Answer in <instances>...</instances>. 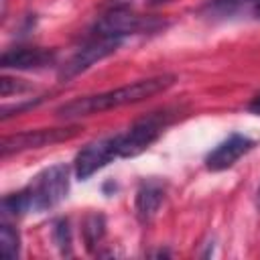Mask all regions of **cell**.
Instances as JSON below:
<instances>
[{"instance_id": "1", "label": "cell", "mask_w": 260, "mask_h": 260, "mask_svg": "<svg viewBox=\"0 0 260 260\" xmlns=\"http://www.w3.org/2000/svg\"><path fill=\"white\" fill-rule=\"evenodd\" d=\"M175 81H177L175 75H156V77H148V79H138V81L122 85L118 89H110L104 93L71 100L57 110V116L69 120V118L100 114V112L114 110V108L128 106V104H138L146 98H152L160 91H167Z\"/></svg>"}, {"instance_id": "2", "label": "cell", "mask_w": 260, "mask_h": 260, "mask_svg": "<svg viewBox=\"0 0 260 260\" xmlns=\"http://www.w3.org/2000/svg\"><path fill=\"white\" fill-rule=\"evenodd\" d=\"M69 191V167L53 165L41 171L24 189L2 199V215L18 217L30 211H45L65 199Z\"/></svg>"}, {"instance_id": "3", "label": "cell", "mask_w": 260, "mask_h": 260, "mask_svg": "<svg viewBox=\"0 0 260 260\" xmlns=\"http://www.w3.org/2000/svg\"><path fill=\"white\" fill-rule=\"evenodd\" d=\"M173 112L171 110H158L142 116L136 120L126 132L118 134V154L120 158H132L144 152L171 124Z\"/></svg>"}, {"instance_id": "4", "label": "cell", "mask_w": 260, "mask_h": 260, "mask_svg": "<svg viewBox=\"0 0 260 260\" xmlns=\"http://www.w3.org/2000/svg\"><path fill=\"white\" fill-rule=\"evenodd\" d=\"M160 22L154 20L152 16H140L136 12H132L126 4H114L110 6L93 24L91 30L108 35V37H116V39H126L130 35L136 32H144V30H152L156 28Z\"/></svg>"}, {"instance_id": "5", "label": "cell", "mask_w": 260, "mask_h": 260, "mask_svg": "<svg viewBox=\"0 0 260 260\" xmlns=\"http://www.w3.org/2000/svg\"><path fill=\"white\" fill-rule=\"evenodd\" d=\"M122 45V39H116V37H108V35H102V32H95L91 30L89 37L83 41V45L71 55V59L61 67L59 71V79H71L83 71H87L93 63L106 59L108 55L116 53L118 47Z\"/></svg>"}, {"instance_id": "6", "label": "cell", "mask_w": 260, "mask_h": 260, "mask_svg": "<svg viewBox=\"0 0 260 260\" xmlns=\"http://www.w3.org/2000/svg\"><path fill=\"white\" fill-rule=\"evenodd\" d=\"M118 156H120L118 154V134L98 138V140L85 144L77 152L75 162H73L75 177L79 181H87L93 173H98L100 169H104L108 162H112Z\"/></svg>"}, {"instance_id": "7", "label": "cell", "mask_w": 260, "mask_h": 260, "mask_svg": "<svg viewBox=\"0 0 260 260\" xmlns=\"http://www.w3.org/2000/svg\"><path fill=\"white\" fill-rule=\"evenodd\" d=\"M77 130H79L77 126H71V128H51V130H26V132H20V134L6 136L2 140V156H8L10 152H20V150L53 144V142H59V140H67Z\"/></svg>"}, {"instance_id": "8", "label": "cell", "mask_w": 260, "mask_h": 260, "mask_svg": "<svg viewBox=\"0 0 260 260\" xmlns=\"http://www.w3.org/2000/svg\"><path fill=\"white\" fill-rule=\"evenodd\" d=\"M254 140L244 134H230L223 142H219L207 156H205V167L209 171H225L234 167L244 154H248L254 148Z\"/></svg>"}, {"instance_id": "9", "label": "cell", "mask_w": 260, "mask_h": 260, "mask_svg": "<svg viewBox=\"0 0 260 260\" xmlns=\"http://www.w3.org/2000/svg\"><path fill=\"white\" fill-rule=\"evenodd\" d=\"M57 59V53L53 49H43V47H14L2 53L0 65L4 69H20V71H30V69H45L51 67Z\"/></svg>"}, {"instance_id": "10", "label": "cell", "mask_w": 260, "mask_h": 260, "mask_svg": "<svg viewBox=\"0 0 260 260\" xmlns=\"http://www.w3.org/2000/svg\"><path fill=\"white\" fill-rule=\"evenodd\" d=\"M201 12L211 20L260 18V0H207Z\"/></svg>"}, {"instance_id": "11", "label": "cell", "mask_w": 260, "mask_h": 260, "mask_svg": "<svg viewBox=\"0 0 260 260\" xmlns=\"http://www.w3.org/2000/svg\"><path fill=\"white\" fill-rule=\"evenodd\" d=\"M165 201V185L156 179L144 181L136 191V215L142 223H148Z\"/></svg>"}, {"instance_id": "12", "label": "cell", "mask_w": 260, "mask_h": 260, "mask_svg": "<svg viewBox=\"0 0 260 260\" xmlns=\"http://www.w3.org/2000/svg\"><path fill=\"white\" fill-rule=\"evenodd\" d=\"M106 236V219L102 213H89L83 221V238L87 248L93 252L95 246H100V242Z\"/></svg>"}, {"instance_id": "13", "label": "cell", "mask_w": 260, "mask_h": 260, "mask_svg": "<svg viewBox=\"0 0 260 260\" xmlns=\"http://www.w3.org/2000/svg\"><path fill=\"white\" fill-rule=\"evenodd\" d=\"M0 250L6 258H16L20 252V238L18 232L10 225V223H2L0 225Z\"/></svg>"}, {"instance_id": "14", "label": "cell", "mask_w": 260, "mask_h": 260, "mask_svg": "<svg viewBox=\"0 0 260 260\" xmlns=\"http://www.w3.org/2000/svg\"><path fill=\"white\" fill-rule=\"evenodd\" d=\"M53 240H55L57 248L61 250V254H65V256L71 254V228H69V221H67V219L55 221Z\"/></svg>"}, {"instance_id": "15", "label": "cell", "mask_w": 260, "mask_h": 260, "mask_svg": "<svg viewBox=\"0 0 260 260\" xmlns=\"http://www.w3.org/2000/svg\"><path fill=\"white\" fill-rule=\"evenodd\" d=\"M12 81H14V79H10V77H2V79H0V91H2L4 98H8L12 89H14V91H22V89H26V85H22L18 79H16V83H12Z\"/></svg>"}, {"instance_id": "16", "label": "cell", "mask_w": 260, "mask_h": 260, "mask_svg": "<svg viewBox=\"0 0 260 260\" xmlns=\"http://www.w3.org/2000/svg\"><path fill=\"white\" fill-rule=\"evenodd\" d=\"M250 110H252V112H256V114H260V93H258V95L252 100V104H250Z\"/></svg>"}, {"instance_id": "17", "label": "cell", "mask_w": 260, "mask_h": 260, "mask_svg": "<svg viewBox=\"0 0 260 260\" xmlns=\"http://www.w3.org/2000/svg\"><path fill=\"white\" fill-rule=\"evenodd\" d=\"M258 205H260V189H258Z\"/></svg>"}]
</instances>
